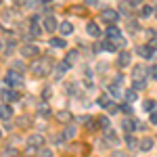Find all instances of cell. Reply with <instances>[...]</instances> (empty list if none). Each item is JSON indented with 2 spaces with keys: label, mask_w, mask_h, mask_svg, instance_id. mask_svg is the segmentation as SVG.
Segmentation results:
<instances>
[{
  "label": "cell",
  "mask_w": 157,
  "mask_h": 157,
  "mask_svg": "<svg viewBox=\"0 0 157 157\" xmlns=\"http://www.w3.org/2000/svg\"><path fill=\"white\" fill-rule=\"evenodd\" d=\"M4 82H6V84L11 86V88H15V90H17V88H23V78H21V73H17V71H9L6 73V75H4Z\"/></svg>",
  "instance_id": "obj_1"
},
{
  "label": "cell",
  "mask_w": 157,
  "mask_h": 157,
  "mask_svg": "<svg viewBox=\"0 0 157 157\" xmlns=\"http://www.w3.org/2000/svg\"><path fill=\"white\" fill-rule=\"evenodd\" d=\"M50 63L46 59H36L32 65H29V69H32V73H36V75H46V71H48Z\"/></svg>",
  "instance_id": "obj_2"
},
{
  "label": "cell",
  "mask_w": 157,
  "mask_h": 157,
  "mask_svg": "<svg viewBox=\"0 0 157 157\" xmlns=\"http://www.w3.org/2000/svg\"><path fill=\"white\" fill-rule=\"evenodd\" d=\"M101 19L113 25L115 21H117V19H120V13L115 11V9H103V11H101Z\"/></svg>",
  "instance_id": "obj_3"
},
{
  "label": "cell",
  "mask_w": 157,
  "mask_h": 157,
  "mask_svg": "<svg viewBox=\"0 0 157 157\" xmlns=\"http://www.w3.org/2000/svg\"><path fill=\"white\" fill-rule=\"evenodd\" d=\"M19 52H21V57H32V59H36L38 55H40L38 46H34V44H23V46L19 48Z\"/></svg>",
  "instance_id": "obj_4"
},
{
  "label": "cell",
  "mask_w": 157,
  "mask_h": 157,
  "mask_svg": "<svg viewBox=\"0 0 157 157\" xmlns=\"http://www.w3.org/2000/svg\"><path fill=\"white\" fill-rule=\"evenodd\" d=\"M42 25H44V29H46V32H50V34L59 29V25H57V19H55L52 15H46V17H44V21H42Z\"/></svg>",
  "instance_id": "obj_5"
},
{
  "label": "cell",
  "mask_w": 157,
  "mask_h": 157,
  "mask_svg": "<svg viewBox=\"0 0 157 157\" xmlns=\"http://www.w3.org/2000/svg\"><path fill=\"white\" fill-rule=\"evenodd\" d=\"M0 97L4 98V103L9 105V103H15V101L19 98V92H17L15 88H9V90H2V92H0Z\"/></svg>",
  "instance_id": "obj_6"
},
{
  "label": "cell",
  "mask_w": 157,
  "mask_h": 157,
  "mask_svg": "<svg viewBox=\"0 0 157 157\" xmlns=\"http://www.w3.org/2000/svg\"><path fill=\"white\" fill-rule=\"evenodd\" d=\"M136 55L138 57H143V59H147V61H151L153 59V50H151V46L149 44H143V46H136Z\"/></svg>",
  "instance_id": "obj_7"
},
{
  "label": "cell",
  "mask_w": 157,
  "mask_h": 157,
  "mask_svg": "<svg viewBox=\"0 0 157 157\" xmlns=\"http://www.w3.org/2000/svg\"><path fill=\"white\" fill-rule=\"evenodd\" d=\"M69 67H71V63H69V61H61V63H57V67H55V78H61V75L67 71Z\"/></svg>",
  "instance_id": "obj_8"
},
{
  "label": "cell",
  "mask_w": 157,
  "mask_h": 157,
  "mask_svg": "<svg viewBox=\"0 0 157 157\" xmlns=\"http://www.w3.org/2000/svg\"><path fill=\"white\" fill-rule=\"evenodd\" d=\"M130 61H132V55H130V52H126V50L120 52V57H117V65H120V67H128Z\"/></svg>",
  "instance_id": "obj_9"
},
{
  "label": "cell",
  "mask_w": 157,
  "mask_h": 157,
  "mask_svg": "<svg viewBox=\"0 0 157 157\" xmlns=\"http://www.w3.org/2000/svg\"><path fill=\"white\" fill-rule=\"evenodd\" d=\"M86 32H88V36H92V38H98V36H101V27H98L94 21H90V23L86 25Z\"/></svg>",
  "instance_id": "obj_10"
},
{
  "label": "cell",
  "mask_w": 157,
  "mask_h": 157,
  "mask_svg": "<svg viewBox=\"0 0 157 157\" xmlns=\"http://www.w3.org/2000/svg\"><path fill=\"white\" fill-rule=\"evenodd\" d=\"M105 34H107V38H109V40H120V38H121V32L117 29V27H115V25H109Z\"/></svg>",
  "instance_id": "obj_11"
},
{
  "label": "cell",
  "mask_w": 157,
  "mask_h": 157,
  "mask_svg": "<svg viewBox=\"0 0 157 157\" xmlns=\"http://www.w3.org/2000/svg\"><path fill=\"white\" fill-rule=\"evenodd\" d=\"M42 143H44V136L42 134H32L27 138V145H32V147H42Z\"/></svg>",
  "instance_id": "obj_12"
},
{
  "label": "cell",
  "mask_w": 157,
  "mask_h": 157,
  "mask_svg": "<svg viewBox=\"0 0 157 157\" xmlns=\"http://www.w3.org/2000/svg\"><path fill=\"white\" fill-rule=\"evenodd\" d=\"M132 71H134V73H132V78L136 80V82H140V80H143V78L147 75V73H145V65H136Z\"/></svg>",
  "instance_id": "obj_13"
},
{
  "label": "cell",
  "mask_w": 157,
  "mask_h": 157,
  "mask_svg": "<svg viewBox=\"0 0 157 157\" xmlns=\"http://www.w3.org/2000/svg\"><path fill=\"white\" fill-rule=\"evenodd\" d=\"M75 132H78V128H75L73 124H69V126L63 130V138H65V140H71L73 136H75Z\"/></svg>",
  "instance_id": "obj_14"
},
{
  "label": "cell",
  "mask_w": 157,
  "mask_h": 157,
  "mask_svg": "<svg viewBox=\"0 0 157 157\" xmlns=\"http://www.w3.org/2000/svg\"><path fill=\"white\" fill-rule=\"evenodd\" d=\"M11 115H13V107H9L6 103H2V105H0V117H2V120H9Z\"/></svg>",
  "instance_id": "obj_15"
},
{
  "label": "cell",
  "mask_w": 157,
  "mask_h": 157,
  "mask_svg": "<svg viewBox=\"0 0 157 157\" xmlns=\"http://www.w3.org/2000/svg\"><path fill=\"white\" fill-rule=\"evenodd\" d=\"M121 126H124V130H126V132L130 134L132 130H136V128H138V121H136V120H124V124H121Z\"/></svg>",
  "instance_id": "obj_16"
},
{
  "label": "cell",
  "mask_w": 157,
  "mask_h": 157,
  "mask_svg": "<svg viewBox=\"0 0 157 157\" xmlns=\"http://www.w3.org/2000/svg\"><path fill=\"white\" fill-rule=\"evenodd\" d=\"M105 136H107V143H109V145H117V143H120V138H117V134L113 132L111 128H107V130H105Z\"/></svg>",
  "instance_id": "obj_17"
},
{
  "label": "cell",
  "mask_w": 157,
  "mask_h": 157,
  "mask_svg": "<svg viewBox=\"0 0 157 157\" xmlns=\"http://www.w3.org/2000/svg\"><path fill=\"white\" fill-rule=\"evenodd\" d=\"M59 32L63 36H69V34H73V25L69 23V21H63V23L59 25Z\"/></svg>",
  "instance_id": "obj_18"
},
{
  "label": "cell",
  "mask_w": 157,
  "mask_h": 157,
  "mask_svg": "<svg viewBox=\"0 0 157 157\" xmlns=\"http://www.w3.org/2000/svg\"><path fill=\"white\" fill-rule=\"evenodd\" d=\"M138 149H140V151H151V149H153V138H149V136L143 138V140L138 143Z\"/></svg>",
  "instance_id": "obj_19"
},
{
  "label": "cell",
  "mask_w": 157,
  "mask_h": 157,
  "mask_svg": "<svg viewBox=\"0 0 157 157\" xmlns=\"http://www.w3.org/2000/svg\"><path fill=\"white\" fill-rule=\"evenodd\" d=\"M50 46H52V48H65V46H67V40H63V38H52V40H50Z\"/></svg>",
  "instance_id": "obj_20"
},
{
  "label": "cell",
  "mask_w": 157,
  "mask_h": 157,
  "mask_svg": "<svg viewBox=\"0 0 157 157\" xmlns=\"http://www.w3.org/2000/svg\"><path fill=\"white\" fill-rule=\"evenodd\" d=\"M153 13H155V9L149 6V4H143V6H140V17H151Z\"/></svg>",
  "instance_id": "obj_21"
},
{
  "label": "cell",
  "mask_w": 157,
  "mask_h": 157,
  "mask_svg": "<svg viewBox=\"0 0 157 157\" xmlns=\"http://www.w3.org/2000/svg\"><path fill=\"white\" fill-rule=\"evenodd\" d=\"M155 101H153V98H149V101H145V103H143V109H145V111H149V113H153V111H155Z\"/></svg>",
  "instance_id": "obj_22"
},
{
  "label": "cell",
  "mask_w": 157,
  "mask_h": 157,
  "mask_svg": "<svg viewBox=\"0 0 157 157\" xmlns=\"http://www.w3.org/2000/svg\"><path fill=\"white\" fill-rule=\"evenodd\" d=\"M2 157H17V149L15 147H4L2 149Z\"/></svg>",
  "instance_id": "obj_23"
},
{
  "label": "cell",
  "mask_w": 157,
  "mask_h": 157,
  "mask_svg": "<svg viewBox=\"0 0 157 157\" xmlns=\"http://www.w3.org/2000/svg\"><path fill=\"white\" fill-rule=\"evenodd\" d=\"M38 115H42V117H44V115H50L48 103H46V105H44V103H42V105H38Z\"/></svg>",
  "instance_id": "obj_24"
},
{
  "label": "cell",
  "mask_w": 157,
  "mask_h": 157,
  "mask_svg": "<svg viewBox=\"0 0 157 157\" xmlns=\"http://www.w3.org/2000/svg\"><path fill=\"white\" fill-rule=\"evenodd\" d=\"M103 48L109 50V52H115V50H117V44H115V42H109V40H105V42H103Z\"/></svg>",
  "instance_id": "obj_25"
},
{
  "label": "cell",
  "mask_w": 157,
  "mask_h": 157,
  "mask_svg": "<svg viewBox=\"0 0 157 157\" xmlns=\"http://www.w3.org/2000/svg\"><path fill=\"white\" fill-rule=\"evenodd\" d=\"M57 117H59V121H71V113L69 111H59Z\"/></svg>",
  "instance_id": "obj_26"
},
{
  "label": "cell",
  "mask_w": 157,
  "mask_h": 157,
  "mask_svg": "<svg viewBox=\"0 0 157 157\" xmlns=\"http://www.w3.org/2000/svg\"><path fill=\"white\" fill-rule=\"evenodd\" d=\"M126 145H128V149H136L138 143H136V138H134L132 134H128V136H126Z\"/></svg>",
  "instance_id": "obj_27"
},
{
  "label": "cell",
  "mask_w": 157,
  "mask_h": 157,
  "mask_svg": "<svg viewBox=\"0 0 157 157\" xmlns=\"http://www.w3.org/2000/svg\"><path fill=\"white\" fill-rule=\"evenodd\" d=\"M105 109H107L109 113H117V111H120V105H115V103H111V101H109L107 105H105Z\"/></svg>",
  "instance_id": "obj_28"
},
{
  "label": "cell",
  "mask_w": 157,
  "mask_h": 157,
  "mask_svg": "<svg viewBox=\"0 0 157 157\" xmlns=\"http://www.w3.org/2000/svg\"><path fill=\"white\" fill-rule=\"evenodd\" d=\"M98 126H101V128H105V130L109 128V120H107V115H101V117H98Z\"/></svg>",
  "instance_id": "obj_29"
},
{
  "label": "cell",
  "mask_w": 157,
  "mask_h": 157,
  "mask_svg": "<svg viewBox=\"0 0 157 157\" xmlns=\"http://www.w3.org/2000/svg\"><path fill=\"white\" fill-rule=\"evenodd\" d=\"M126 101H128V103H134V101H136V90H128V92H126Z\"/></svg>",
  "instance_id": "obj_30"
},
{
  "label": "cell",
  "mask_w": 157,
  "mask_h": 157,
  "mask_svg": "<svg viewBox=\"0 0 157 157\" xmlns=\"http://www.w3.org/2000/svg\"><path fill=\"white\" fill-rule=\"evenodd\" d=\"M29 32H32V36H40V34H42V29H40V27H38L36 23H32V25H29Z\"/></svg>",
  "instance_id": "obj_31"
},
{
  "label": "cell",
  "mask_w": 157,
  "mask_h": 157,
  "mask_svg": "<svg viewBox=\"0 0 157 157\" xmlns=\"http://www.w3.org/2000/svg\"><path fill=\"white\" fill-rule=\"evenodd\" d=\"M145 86H147V80H140V82H136V80H134V90H143Z\"/></svg>",
  "instance_id": "obj_32"
},
{
  "label": "cell",
  "mask_w": 157,
  "mask_h": 157,
  "mask_svg": "<svg viewBox=\"0 0 157 157\" xmlns=\"http://www.w3.org/2000/svg\"><path fill=\"white\" fill-rule=\"evenodd\" d=\"M38 155H40V157H52V151H50V149H40Z\"/></svg>",
  "instance_id": "obj_33"
},
{
  "label": "cell",
  "mask_w": 157,
  "mask_h": 157,
  "mask_svg": "<svg viewBox=\"0 0 157 157\" xmlns=\"http://www.w3.org/2000/svg\"><path fill=\"white\" fill-rule=\"evenodd\" d=\"M120 109L124 113H132V103H126V105H120Z\"/></svg>",
  "instance_id": "obj_34"
},
{
  "label": "cell",
  "mask_w": 157,
  "mask_h": 157,
  "mask_svg": "<svg viewBox=\"0 0 157 157\" xmlns=\"http://www.w3.org/2000/svg\"><path fill=\"white\" fill-rule=\"evenodd\" d=\"M75 59H78V50H71V52L67 55V61H69V63H75Z\"/></svg>",
  "instance_id": "obj_35"
},
{
  "label": "cell",
  "mask_w": 157,
  "mask_h": 157,
  "mask_svg": "<svg viewBox=\"0 0 157 157\" xmlns=\"http://www.w3.org/2000/svg\"><path fill=\"white\" fill-rule=\"evenodd\" d=\"M25 153H27V155H34V153H38V147L27 145V149H25Z\"/></svg>",
  "instance_id": "obj_36"
},
{
  "label": "cell",
  "mask_w": 157,
  "mask_h": 157,
  "mask_svg": "<svg viewBox=\"0 0 157 157\" xmlns=\"http://www.w3.org/2000/svg\"><path fill=\"white\" fill-rule=\"evenodd\" d=\"M128 29H130V32H136V29H138V23H136V21H128Z\"/></svg>",
  "instance_id": "obj_37"
},
{
  "label": "cell",
  "mask_w": 157,
  "mask_h": 157,
  "mask_svg": "<svg viewBox=\"0 0 157 157\" xmlns=\"http://www.w3.org/2000/svg\"><path fill=\"white\" fill-rule=\"evenodd\" d=\"M149 121H151L153 126H157V111H153V113L149 115Z\"/></svg>",
  "instance_id": "obj_38"
},
{
  "label": "cell",
  "mask_w": 157,
  "mask_h": 157,
  "mask_svg": "<svg viewBox=\"0 0 157 157\" xmlns=\"http://www.w3.org/2000/svg\"><path fill=\"white\" fill-rule=\"evenodd\" d=\"M121 92H120V88L117 86H111V97H120Z\"/></svg>",
  "instance_id": "obj_39"
},
{
  "label": "cell",
  "mask_w": 157,
  "mask_h": 157,
  "mask_svg": "<svg viewBox=\"0 0 157 157\" xmlns=\"http://www.w3.org/2000/svg\"><path fill=\"white\" fill-rule=\"evenodd\" d=\"M149 46H151V50H157V38L149 40Z\"/></svg>",
  "instance_id": "obj_40"
},
{
  "label": "cell",
  "mask_w": 157,
  "mask_h": 157,
  "mask_svg": "<svg viewBox=\"0 0 157 157\" xmlns=\"http://www.w3.org/2000/svg\"><path fill=\"white\" fill-rule=\"evenodd\" d=\"M128 2L134 4V9H140V6H143V2H140V0H128Z\"/></svg>",
  "instance_id": "obj_41"
},
{
  "label": "cell",
  "mask_w": 157,
  "mask_h": 157,
  "mask_svg": "<svg viewBox=\"0 0 157 157\" xmlns=\"http://www.w3.org/2000/svg\"><path fill=\"white\" fill-rule=\"evenodd\" d=\"M13 67H15V69H23V63H21V61H15Z\"/></svg>",
  "instance_id": "obj_42"
},
{
  "label": "cell",
  "mask_w": 157,
  "mask_h": 157,
  "mask_svg": "<svg viewBox=\"0 0 157 157\" xmlns=\"http://www.w3.org/2000/svg\"><path fill=\"white\" fill-rule=\"evenodd\" d=\"M19 126H27V117H25V115H23V117H19Z\"/></svg>",
  "instance_id": "obj_43"
},
{
  "label": "cell",
  "mask_w": 157,
  "mask_h": 157,
  "mask_svg": "<svg viewBox=\"0 0 157 157\" xmlns=\"http://www.w3.org/2000/svg\"><path fill=\"white\" fill-rule=\"evenodd\" d=\"M42 97H44V98H48V97H50V88H44V92H42Z\"/></svg>",
  "instance_id": "obj_44"
},
{
  "label": "cell",
  "mask_w": 157,
  "mask_h": 157,
  "mask_svg": "<svg viewBox=\"0 0 157 157\" xmlns=\"http://www.w3.org/2000/svg\"><path fill=\"white\" fill-rule=\"evenodd\" d=\"M86 2H88L90 6H94V4H98V0H86Z\"/></svg>",
  "instance_id": "obj_45"
},
{
  "label": "cell",
  "mask_w": 157,
  "mask_h": 157,
  "mask_svg": "<svg viewBox=\"0 0 157 157\" xmlns=\"http://www.w3.org/2000/svg\"><path fill=\"white\" fill-rule=\"evenodd\" d=\"M42 2H50V0H42Z\"/></svg>",
  "instance_id": "obj_46"
},
{
  "label": "cell",
  "mask_w": 157,
  "mask_h": 157,
  "mask_svg": "<svg viewBox=\"0 0 157 157\" xmlns=\"http://www.w3.org/2000/svg\"><path fill=\"white\" fill-rule=\"evenodd\" d=\"M155 15H157V9H155Z\"/></svg>",
  "instance_id": "obj_47"
}]
</instances>
